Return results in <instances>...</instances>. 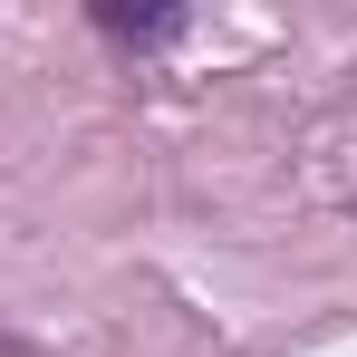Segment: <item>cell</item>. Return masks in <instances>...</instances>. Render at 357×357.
Wrapping results in <instances>:
<instances>
[{"mask_svg": "<svg viewBox=\"0 0 357 357\" xmlns=\"http://www.w3.org/2000/svg\"><path fill=\"white\" fill-rule=\"evenodd\" d=\"M97 20H107L116 39H165V29H174V10H97Z\"/></svg>", "mask_w": 357, "mask_h": 357, "instance_id": "obj_1", "label": "cell"}]
</instances>
